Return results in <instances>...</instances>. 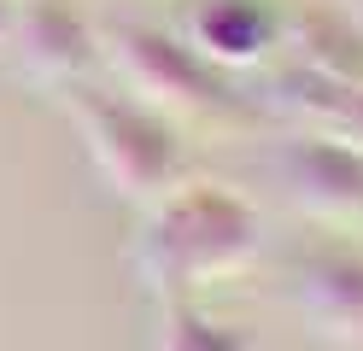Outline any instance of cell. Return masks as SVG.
Returning a JSON list of instances; mask_svg holds the SVG:
<instances>
[{
	"label": "cell",
	"instance_id": "6da1fadb",
	"mask_svg": "<svg viewBox=\"0 0 363 351\" xmlns=\"http://www.w3.org/2000/svg\"><path fill=\"white\" fill-rule=\"evenodd\" d=\"M264 252V217L258 205L223 182H182L158 205H147L135 269L164 299H199L206 281L240 275Z\"/></svg>",
	"mask_w": 363,
	"mask_h": 351
},
{
	"label": "cell",
	"instance_id": "8992f818",
	"mask_svg": "<svg viewBox=\"0 0 363 351\" xmlns=\"http://www.w3.org/2000/svg\"><path fill=\"white\" fill-rule=\"evenodd\" d=\"M299 311L323 340L363 351V252L357 246H311L293 269Z\"/></svg>",
	"mask_w": 363,
	"mask_h": 351
},
{
	"label": "cell",
	"instance_id": "8fae6325",
	"mask_svg": "<svg viewBox=\"0 0 363 351\" xmlns=\"http://www.w3.org/2000/svg\"><path fill=\"white\" fill-rule=\"evenodd\" d=\"M0 41H12V0H0Z\"/></svg>",
	"mask_w": 363,
	"mask_h": 351
},
{
	"label": "cell",
	"instance_id": "ba28073f",
	"mask_svg": "<svg viewBox=\"0 0 363 351\" xmlns=\"http://www.w3.org/2000/svg\"><path fill=\"white\" fill-rule=\"evenodd\" d=\"M287 41L299 70L334 88H363V18L352 6H299L287 12Z\"/></svg>",
	"mask_w": 363,
	"mask_h": 351
},
{
	"label": "cell",
	"instance_id": "3957f363",
	"mask_svg": "<svg viewBox=\"0 0 363 351\" xmlns=\"http://www.w3.org/2000/svg\"><path fill=\"white\" fill-rule=\"evenodd\" d=\"M106 47L118 59V70L135 82V94H147V106L158 111H246L229 70H217L199 47H188L170 30L111 23Z\"/></svg>",
	"mask_w": 363,
	"mask_h": 351
},
{
	"label": "cell",
	"instance_id": "5b68a950",
	"mask_svg": "<svg viewBox=\"0 0 363 351\" xmlns=\"http://www.w3.org/2000/svg\"><path fill=\"white\" fill-rule=\"evenodd\" d=\"M182 41L199 47L217 70H246L287 41V12L276 0H188Z\"/></svg>",
	"mask_w": 363,
	"mask_h": 351
},
{
	"label": "cell",
	"instance_id": "52a82bcc",
	"mask_svg": "<svg viewBox=\"0 0 363 351\" xmlns=\"http://www.w3.org/2000/svg\"><path fill=\"white\" fill-rule=\"evenodd\" d=\"M12 41L41 82H88L100 65V35L77 0H24L12 6Z\"/></svg>",
	"mask_w": 363,
	"mask_h": 351
},
{
	"label": "cell",
	"instance_id": "7a4b0ae2",
	"mask_svg": "<svg viewBox=\"0 0 363 351\" xmlns=\"http://www.w3.org/2000/svg\"><path fill=\"white\" fill-rule=\"evenodd\" d=\"M65 111H71V123L82 135L88 158H94V170L118 187L129 205H158L182 187L188 176V164H182V135L176 123L158 106L147 100H129L118 88H94V82H65Z\"/></svg>",
	"mask_w": 363,
	"mask_h": 351
},
{
	"label": "cell",
	"instance_id": "277c9868",
	"mask_svg": "<svg viewBox=\"0 0 363 351\" xmlns=\"http://www.w3.org/2000/svg\"><path fill=\"white\" fill-rule=\"evenodd\" d=\"M276 170L287 182L293 205H305L311 217H357L363 211V147H352L334 129L293 135Z\"/></svg>",
	"mask_w": 363,
	"mask_h": 351
},
{
	"label": "cell",
	"instance_id": "9c48e42d",
	"mask_svg": "<svg viewBox=\"0 0 363 351\" xmlns=\"http://www.w3.org/2000/svg\"><path fill=\"white\" fill-rule=\"evenodd\" d=\"M158 351H258V334L246 322L211 316L199 299H164Z\"/></svg>",
	"mask_w": 363,
	"mask_h": 351
},
{
	"label": "cell",
	"instance_id": "30bf717a",
	"mask_svg": "<svg viewBox=\"0 0 363 351\" xmlns=\"http://www.w3.org/2000/svg\"><path fill=\"white\" fill-rule=\"evenodd\" d=\"M328 129H334V135H346L352 147H363V88H346V94H340V106H334V117H328Z\"/></svg>",
	"mask_w": 363,
	"mask_h": 351
}]
</instances>
